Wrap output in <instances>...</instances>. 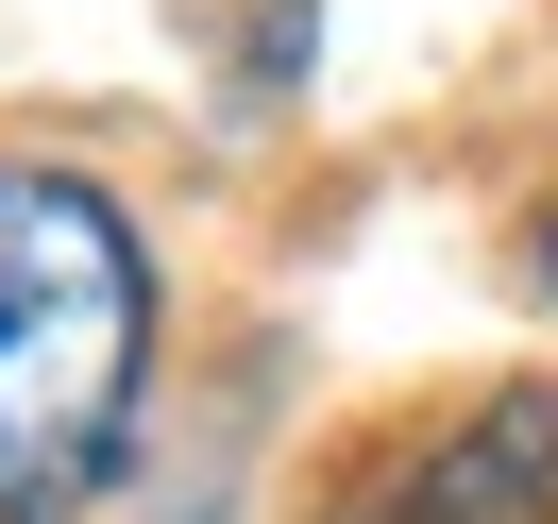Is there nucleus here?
Here are the masks:
<instances>
[{
  "label": "nucleus",
  "instance_id": "f257e3e1",
  "mask_svg": "<svg viewBox=\"0 0 558 524\" xmlns=\"http://www.w3.org/2000/svg\"><path fill=\"white\" fill-rule=\"evenodd\" d=\"M153 254L85 170H0V524H85L136 456Z\"/></svg>",
  "mask_w": 558,
  "mask_h": 524
},
{
  "label": "nucleus",
  "instance_id": "f03ea898",
  "mask_svg": "<svg viewBox=\"0 0 558 524\" xmlns=\"http://www.w3.org/2000/svg\"><path fill=\"white\" fill-rule=\"evenodd\" d=\"M322 524H558V373H508V389H474V406H440Z\"/></svg>",
  "mask_w": 558,
  "mask_h": 524
},
{
  "label": "nucleus",
  "instance_id": "7ed1b4c3",
  "mask_svg": "<svg viewBox=\"0 0 558 524\" xmlns=\"http://www.w3.org/2000/svg\"><path fill=\"white\" fill-rule=\"evenodd\" d=\"M542 271H558V237H542Z\"/></svg>",
  "mask_w": 558,
  "mask_h": 524
}]
</instances>
